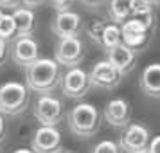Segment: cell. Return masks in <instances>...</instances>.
Wrapping results in <instances>:
<instances>
[{"label":"cell","mask_w":160,"mask_h":153,"mask_svg":"<svg viewBox=\"0 0 160 153\" xmlns=\"http://www.w3.org/2000/svg\"><path fill=\"white\" fill-rule=\"evenodd\" d=\"M104 27H106V20H95V22L88 27V38H90L95 45H101V36H102Z\"/></svg>","instance_id":"21"},{"label":"cell","mask_w":160,"mask_h":153,"mask_svg":"<svg viewBox=\"0 0 160 153\" xmlns=\"http://www.w3.org/2000/svg\"><path fill=\"white\" fill-rule=\"evenodd\" d=\"M130 16H131L130 2H126V0L108 2V18L113 25H122L126 20H130Z\"/></svg>","instance_id":"18"},{"label":"cell","mask_w":160,"mask_h":153,"mask_svg":"<svg viewBox=\"0 0 160 153\" xmlns=\"http://www.w3.org/2000/svg\"><path fill=\"white\" fill-rule=\"evenodd\" d=\"M4 135H6V121H4V117L0 115V142L4 140Z\"/></svg>","instance_id":"27"},{"label":"cell","mask_w":160,"mask_h":153,"mask_svg":"<svg viewBox=\"0 0 160 153\" xmlns=\"http://www.w3.org/2000/svg\"><path fill=\"white\" fill-rule=\"evenodd\" d=\"M51 6L56 9V13H67V11H72V2H51Z\"/></svg>","instance_id":"23"},{"label":"cell","mask_w":160,"mask_h":153,"mask_svg":"<svg viewBox=\"0 0 160 153\" xmlns=\"http://www.w3.org/2000/svg\"><path fill=\"white\" fill-rule=\"evenodd\" d=\"M54 61L59 67L67 69H76L85 59V43L81 38H67V40H58L54 47Z\"/></svg>","instance_id":"4"},{"label":"cell","mask_w":160,"mask_h":153,"mask_svg":"<svg viewBox=\"0 0 160 153\" xmlns=\"http://www.w3.org/2000/svg\"><path fill=\"white\" fill-rule=\"evenodd\" d=\"M122 43L121 40V27L119 25H113V23H106V27L102 31V36H101V47L104 52L115 49L117 45Z\"/></svg>","instance_id":"19"},{"label":"cell","mask_w":160,"mask_h":153,"mask_svg":"<svg viewBox=\"0 0 160 153\" xmlns=\"http://www.w3.org/2000/svg\"><path fill=\"white\" fill-rule=\"evenodd\" d=\"M92 153H122V150L115 140H101L94 146Z\"/></svg>","instance_id":"22"},{"label":"cell","mask_w":160,"mask_h":153,"mask_svg":"<svg viewBox=\"0 0 160 153\" xmlns=\"http://www.w3.org/2000/svg\"><path fill=\"white\" fill-rule=\"evenodd\" d=\"M31 150L34 153H59L61 151V133L52 126H40L31 142Z\"/></svg>","instance_id":"11"},{"label":"cell","mask_w":160,"mask_h":153,"mask_svg":"<svg viewBox=\"0 0 160 153\" xmlns=\"http://www.w3.org/2000/svg\"><path fill=\"white\" fill-rule=\"evenodd\" d=\"M31 101V92L20 81H8L0 85V115L16 117L23 114Z\"/></svg>","instance_id":"3"},{"label":"cell","mask_w":160,"mask_h":153,"mask_svg":"<svg viewBox=\"0 0 160 153\" xmlns=\"http://www.w3.org/2000/svg\"><path fill=\"white\" fill-rule=\"evenodd\" d=\"M149 33L151 29H148L144 23L137 22V20H126V22L121 25V40H122V45H126L128 49L137 54V51H142L148 42H149Z\"/></svg>","instance_id":"9"},{"label":"cell","mask_w":160,"mask_h":153,"mask_svg":"<svg viewBox=\"0 0 160 153\" xmlns=\"http://www.w3.org/2000/svg\"><path fill=\"white\" fill-rule=\"evenodd\" d=\"M140 88L148 97L160 99V63H149L142 70Z\"/></svg>","instance_id":"15"},{"label":"cell","mask_w":160,"mask_h":153,"mask_svg":"<svg viewBox=\"0 0 160 153\" xmlns=\"http://www.w3.org/2000/svg\"><path fill=\"white\" fill-rule=\"evenodd\" d=\"M13 153H34V151L29 150V148H18V150H15Z\"/></svg>","instance_id":"28"},{"label":"cell","mask_w":160,"mask_h":153,"mask_svg":"<svg viewBox=\"0 0 160 153\" xmlns=\"http://www.w3.org/2000/svg\"><path fill=\"white\" fill-rule=\"evenodd\" d=\"M2 15H4V13H2V9H0V18H2Z\"/></svg>","instance_id":"30"},{"label":"cell","mask_w":160,"mask_h":153,"mask_svg":"<svg viewBox=\"0 0 160 153\" xmlns=\"http://www.w3.org/2000/svg\"><path fill=\"white\" fill-rule=\"evenodd\" d=\"M106 61H108L110 65L117 69V72L121 74V76H126V74H130L133 69H135V63H137V54L128 49L126 45H117L115 49H112V51L106 52Z\"/></svg>","instance_id":"14"},{"label":"cell","mask_w":160,"mask_h":153,"mask_svg":"<svg viewBox=\"0 0 160 153\" xmlns=\"http://www.w3.org/2000/svg\"><path fill=\"white\" fill-rule=\"evenodd\" d=\"M34 117L40 123V126L56 128L63 119V103L52 94L40 95L34 103Z\"/></svg>","instance_id":"6"},{"label":"cell","mask_w":160,"mask_h":153,"mask_svg":"<svg viewBox=\"0 0 160 153\" xmlns=\"http://www.w3.org/2000/svg\"><path fill=\"white\" fill-rule=\"evenodd\" d=\"M149 130L140 123H130L124 128L121 140L117 144L126 153H148V146L151 142Z\"/></svg>","instance_id":"5"},{"label":"cell","mask_w":160,"mask_h":153,"mask_svg":"<svg viewBox=\"0 0 160 153\" xmlns=\"http://www.w3.org/2000/svg\"><path fill=\"white\" fill-rule=\"evenodd\" d=\"M59 88L65 97L68 99H83L90 92V81H88V72L83 70L81 67L68 69L61 76Z\"/></svg>","instance_id":"7"},{"label":"cell","mask_w":160,"mask_h":153,"mask_svg":"<svg viewBox=\"0 0 160 153\" xmlns=\"http://www.w3.org/2000/svg\"><path fill=\"white\" fill-rule=\"evenodd\" d=\"M13 20H15L16 27V38H31L34 33V25H36V18H34V11L25 8H20L13 11Z\"/></svg>","instance_id":"16"},{"label":"cell","mask_w":160,"mask_h":153,"mask_svg":"<svg viewBox=\"0 0 160 153\" xmlns=\"http://www.w3.org/2000/svg\"><path fill=\"white\" fill-rule=\"evenodd\" d=\"M88 81H90V88L113 90L122 81V76L117 72V69H113L106 59H101L88 72Z\"/></svg>","instance_id":"8"},{"label":"cell","mask_w":160,"mask_h":153,"mask_svg":"<svg viewBox=\"0 0 160 153\" xmlns=\"http://www.w3.org/2000/svg\"><path fill=\"white\" fill-rule=\"evenodd\" d=\"M22 6V2H6V0H0V9H9V11H16V9Z\"/></svg>","instance_id":"25"},{"label":"cell","mask_w":160,"mask_h":153,"mask_svg":"<svg viewBox=\"0 0 160 153\" xmlns=\"http://www.w3.org/2000/svg\"><path fill=\"white\" fill-rule=\"evenodd\" d=\"M148 153H160V135L151 139V142L148 146Z\"/></svg>","instance_id":"24"},{"label":"cell","mask_w":160,"mask_h":153,"mask_svg":"<svg viewBox=\"0 0 160 153\" xmlns=\"http://www.w3.org/2000/svg\"><path fill=\"white\" fill-rule=\"evenodd\" d=\"M52 34H56L59 40L67 38H79L83 31V18L76 11H67V13H58L51 23Z\"/></svg>","instance_id":"10"},{"label":"cell","mask_w":160,"mask_h":153,"mask_svg":"<svg viewBox=\"0 0 160 153\" xmlns=\"http://www.w3.org/2000/svg\"><path fill=\"white\" fill-rule=\"evenodd\" d=\"M6 54H8V43L0 40V67L4 65V61H6Z\"/></svg>","instance_id":"26"},{"label":"cell","mask_w":160,"mask_h":153,"mask_svg":"<svg viewBox=\"0 0 160 153\" xmlns=\"http://www.w3.org/2000/svg\"><path fill=\"white\" fill-rule=\"evenodd\" d=\"M102 115H104V121L110 126H113V128H126L131 119V106L126 99L115 97V99L106 103V106L102 110Z\"/></svg>","instance_id":"13"},{"label":"cell","mask_w":160,"mask_h":153,"mask_svg":"<svg viewBox=\"0 0 160 153\" xmlns=\"http://www.w3.org/2000/svg\"><path fill=\"white\" fill-rule=\"evenodd\" d=\"M16 38V27H15V20L11 15H2L0 18V40L2 42H11Z\"/></svg>","instance_id":"20"},{"label":"cell","mask_w":160,"mask_h":153,"mask_svg":"<svg viewBox=\"0 0 160 153\" xmlns=\"http://www.w3.org/2000/svg\"><path fill=\"white\" fill-rule=\"evenodd\" d=\"M59 153H72V151H68V150H61Z\"/></svg>","instance_id":"29"},{"label":"cell","mask_w":160,"mask_h":153,"mask_svg":"<svg viewBox=\"0 0 160 153\" xmlns=\"http://www.w3.org/2000/svg\"><path fill=\"white\" fill-rule=\"evenodd\" d=\"M130 9H131V16L133 20L144 23L148 29H153V4L146 2V0H131L130 2Z\"/></svg>","instance_id":"17"},{"label":"cell","mask_w":160,"mask_h":153,"mask_svg":"<svg viewBox=\"0 0 160 153\" xmlns=\"http://www.w3.org/2000/svg\"><path fill=\"white\" fill-rule=\"evenodd\" d=\"M61 67L52 58H38L32 65L25 69V87L29 92L49 95L61 83Z\"/></svg>","instance_id":"1"},{"label":"cell","mask_w":160,"mask_h":153,"mask_svg":"<svg viewBox=\"0 0 160 153\" xmlns=\"http://www.w3.org/2000/svg\"><path fill=\"white\" fill-rule=\"evenodd\" d=\"M67 124L68 130L79 139L94 137L99 126H101V114L90 103H79L70 108L67 114Z\"/></svg>","instance_id":"2"},{"label":"cell","mask_w":160,"mask_h":153,"mask_svg":"<svg viewBox=\"0 0 160 153\" xmlns=\"http://www.w3.org/2000/svg\"><path fill=\"white\" fill-rule=\"evenodd\" d=\"M11 58L16 65L27 69L40 58V47L34 38H15L11 45Z\"/></svg>","instance_id":"12"}]
</instances>
